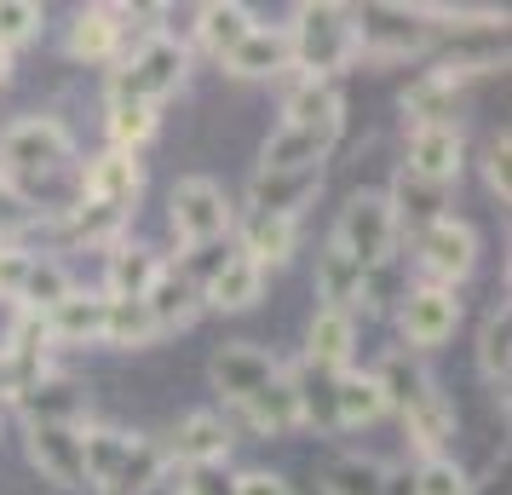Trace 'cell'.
<instances>
[{"label": "cell", "mask_w": 512, "mask_h": 495, "mask_svg": "<svg viewBox=\"0 0 512 495\" xmlns=\"http://www.w3.org/2000/svg\"><path fill=\"white\" fill-rule=\"evenodd\" d=\"M12 398L29 426H81V409H87V392L64 375H29Z\"/></svg>", "instance_id": "12"}, {"label": "cell", "mask_w": 512, "mask_h": 495, "mask_svg": "<svg viewBox=\"0 0 512 495\" xmlns=\"http://www.w3.org/2000/svg\"><path fill=\"white\" fill-rule=\"evenodd\" d=\"M133 495H179V467H167L156 484H144V490H133Z\"/></svg>", "instance_id": "49"}, {"label": "cell", "mask_w": 512, "mask_h": 495, "mask_svg": "<svg viewBox=\"0 0 512 495\" xmlns=\"http://www.w3.org/2000/svg\"><path fill=\"white\" fill-rule=\"evenodd\" d=\"M70 127L52 116H24L12 121L6 133H0V185H12V179H41V173H58V167L70 162Z\"/></svg>", "instance_id": "2"}, {"label": "cell", "mask_w": 512, "mask_h": 495, "mask_svg": "<svg viewBox=\"0 0 512 495\" xmlns=\"http://www.w3.org/2000/svg\"><path fill=\"white\" fill-rule=\"evenodd\" d=\"M472 265H478V236H472V225L438 213V219L420 231V271L432 277V288H455Z\"/></svg>", "instance_id": "7"}, {"label": "cell", "mask_w": 512, "mask_h": 495, "mask_svg": "<svg viewBox=\"0 0 512 495\" xmlns=\"http://www.w3.org/2000/svg\"><path fill=\"white\" fill-rule=\"evenodd\" d=\"M484 179H489V190L507 202L512 196V179H507V133L501 139H489V162H484Z\"/></svg>", "instance_id": "46"}, {"label": "cell", "mask_w": 512, "mask_h": 495, "mask_svg": "<svg viewBox=\"0 0 512 495\" xmlns=\"http://www.w3.org/2000/svg\"><path fill=\"white\" fill-rule=\"evenodd\" d=\"M70 288H75V283H70V271H64L58 260H35V265H29V277H24V294H18V306H24L29 317H47V311L58 306Z\"/></svg>", "instance_id": "36"}, {"label": "cell", "mask_w": 512, "mask_h": 495, "mask_svg": "<svg viewBox=\"0 0 512 495\" xmlns=\"http://www.w3.org/2000/svg\"><path fill=\"white\" fill-rule=\"evenodd\" d=\"M121 225H127V208H110V202H75V208H64V236L70 242H110L116 248Z\"/></svg>", "instance_id": "34"}, {"label": "cell", "mask_w": 512, "mask_h": 495, "mask_svg": "<svg viewBox=\"0 0 512 495\" xmlns=\"http://www.w3.org/2000/svg\"><path fill=\"white\" fill-rule=\"evenodd\" d=\"M300 242V219H277V213H254L248 219V236H242V254L265 271V265H282Z\"/></svg>", "instance_id": "30"}, {"label": "cell", "mask_w": 512, "mask_h": 495, "mask_svg": "<svg viewBox=\"0 0 512 495\" xmlns=\"http://www.w3.org/2000/svg\"><path fill=\"white\" fill-rule=\"evenodd\" d=\"M461 156H466V144H461V133H455V121H443V127H415V133H409V162H403V173L420 179V185L449 190L461 179Z\"/></svg>", "instance_id": "10"}, {"label": "cell", "mask_w": 512, "mask_h": 495, "mask_svg": "<svg viewBox=\"0 0 512 495\" xmlns=\"http://www.w3.org/2000/svg\"><path fill=\"white\" fill-rule=\"evenodd\" d=\"M156 133V104H133V98H110V139L116 150H139L144 139Z\"/></svg>", "instance_id": "39"}, {"label": "cell", "mask_w": 512, "mask_h": 495, "mask_svg": "<svg viewBox=\"0 0 512 495\" xmlns=\"http://www.w3.org/2000/svg\"><path fill=\"white\" fill-rule=\"evenodd\" d=\"M294 64V47H288V29H265L254 24L248 29V41L236 52H225V70L242 75V81H259V75H282Z\"/></svg>", "instance_id": "18"}, {"label": "cell", "mask_w": 512, "mask_h": 495, "mask_svg": "<svg viewBox=\"0 0 512 495\" xmlns=\"http://www.w3.org/2000/svg\"><path fill=\"white\" fill-rule=\"evenodd\" d=\"M340 127H300V121H282L277 133L259 150V173H294V167H323V156L334 150Z\"/></svg>", "instance_id": "13"}, {"label": "cell", "mask_w": 512, "mask_h": 495, "mask_svg": "<svg viewBox=\"0 0 512 495\" xmlns=\"http://www.w3.org/2000/svg\"><path fill=\"white\" fill-rule=\"evenodd\" d=\"M374 386H380L386 409H397V415L420 409V403L438 392V386H432V375H426L420 363H409V352H392V357H386V363L374 369Z\"/></svg>", "instance_id": "24"}, {"label": "cell", "mask_w": 512, "mask_h": 495, "mask_svg": "<svg viewBox=\"0 0 512 495\" xmlns=\"http://www.w3.org/2000/svg\"><path fill=\"white\" fill-rule=\"evenodd\" d=\"M248 29H254V12L236 6V0H213V6L196 12V35H202V47H208L213 58L236 52L242 41H248Z\"/></svg>", "instance_id": "28"}, {"label": "cell", "mask_w": 512, "mask_h": 495, "mask_svg": "<svg viewBox=\"0 0 512 495\" xmlns=\"http://www.w3.org/2000/svg\"><path fill=\"white\" fill-rule=\"evenodd\" d=\"M29 213H24V196L12 185H0V231H12V225H24Z\"/></svg>", "instance_id": "48"}, {"label": "cell", "mask_w": 512, "mask_h": 495, "mask_svg": "<svg viewBox=\"0 0 512 495\" xmlns=\"http://www.w3.org/2000/svg\"><path fill=\"white\" fill-rule=\"evenodd\" d=\"M29 265H35V254H29V248H18V242H0V300H18V294H24Z\"/></svg>", "instance_id": "44"}, {"label": "cell", "mask_w": 512, "mask_h": 495, "mask_svg": "<svg viewBox=\"0 0 512 495\" xmlns=\"http://www.w3.org/2000/svg\"><path fill=\"white\" fill-rule=\"evenodd\" d=\"M288 47H294V70L305 81H328L357 58V24H351L346 6H300L294 29H288Z\"/></svg>", "instance_id": "1"}, {"label": "cell", "mask_w": 512, "mask_h": 495, "mask_svg": "<svg viewBox=\"0 0 512 495\" xmlns=\"http://www.w3.org/2000/svg\"><path fill=\"white\" fill-rule=\"evenodd\" d=\"M403 426H409V438H415V444L426 449V461H432V455H438V444L455 432V409L443 403V392H432L420 409H409V415H403Z\"/></svg>", "instance_id": "38"}, {"label": "cell", "mask_w": 512, "mask_h": 495, "mask_svg": "<svg viewBox=\"0 0 512 495\" xmlns=\"http://www.w3.org/2000/svg\"><path fill=\"white\" fill-rule=\"evenodd\" d=\"M41 35V6H29V0H0V52L24 47Z\"/></svg>", "instance_id": "42"}, {"label": "cell", "mask_w": 512, "mask_h": 495, "mask_svg": "<svg viewBox=\"0 0 512 495\" xmlns=\"http://www.w3.org/2000/svg\"><path fill=\"white\" fill-rule=\"evenodd\" d=\"M455 323H461V300H455V288H409L403 294V311H397V329H403V340L415 346V352H432V346H443L449 334H455Z\"/></svg>", "instance_id": "8"}, {"label": "cell", "mask_w": 512, "mask_h": 495, "mask_svg": "<svg viewBox=\"0 0 512 495\" xmlns=\"http://www.w3.org/2000/svg\"><path fill=\"white\" fill-rule=\"evenodd\" d=\"M121 18H127V6H93V12H81L70 29V52L75 58H87V64H104V58H116L121 47Z\"/></svg>", "instance_id": "26"}, {"label": "cell", "mask_w": 512, "mask_h": 495, "mask_svg": "<svg viewBox=\"0 0 512 495\" xmlns=\"http://www.w3.org/2000/svg\"><path fill=\"white\" fill-rule=\"evenodd\" d=\"M323 190V167H294V173H254V213H277V219H300L311 208V196Z\"/></svg>", "instance_id": "15"}, {"label": "cell", "mask_w": 512, "mask_h": 495, "mask_svg": "<svg viewBox=\"0 0 512 495\" xmlns=\"http://www.w3.org/2000/svg\"><path fill=\"white\" fill-rule=\"evenodd\" d=\"M104 340L121 346V352H139V346H156L162 329H156V317H150L144 300H110V311H104Z\"/></svg>", "instance_id": "32"}, {"label": "cell", "mask_w": 512, "mask_h": 495, "mask_svg": "<svg viewBox=\"0 0 512 495\" xmlns=\"http://www.w3.org/2000/svg\"><path fill=\"white\" fill-rule=\"evenodd\" d=\"M179 495H236V490L219 467H190V472H179Z\"/></svg>", "instance_id": "45"}, {"label": "cell", "mask_w": 512, "mask_h": 495, "mask_svg": "<svg viewBox=\"0 0 512 495\" xmlns=\"http://www.w3.org/2000/svg\"><path fill=\"white\" fill-rule=\"evenodd\" d=\"M386 202H392L397 225L409 219V225H420V231H426V225L438 219V208H443V190L438 185H420V179H409V173H403V179H397V196H386Z\"/></svg>", "instance_id": "40"}, {"label": "cell", "mask_w": 512, "mask_h": 495, "mask_svg": "<svg viewBox=\"0 0 512 495\" xmlns=\"http://www.w3.org/2000/svg\"><path fill=\"white\" fill-rule=\"evenodd\" d=\"M415 495H466V472L455 467L449 455H432V461L415 472Z\"/></svg>", "instance_id": "43"}, {"label": "cell", "mask_w": 512, "mask_h": 495, "mask_svg": "<svg viewBox=\"0 0 512 495\" xmlns=\"http://www.w3.org/2000/svg\"><path fill=\"white\" fill-rule=\"evenodd\" d=\"M288 121H300V127H340V93H334V81H300L288 93Z\"/></svg>", "instance_id": "37"}, {"label": "cell", "mask_w": 512, "mask_h": 495, "mask_svg": "<svg viewBox=\"0 0 512 495\" xmlns=\"http://www.w3.org/2000/svg\"><path fill=\"white\" fill-rule=\"evenodd\" d=\"M190 70V52L167 35H150L110 81V98H133V104H162L167 93H179V81Z\"/></svg>", "instance_id": "4"}, {"label": "cell", "mask_w": 512, "mask_h": 495, "mask_svg": "<svg viewBox=\"0 0 512 495\" xmlns=\"http://www.w3.org/2000/svg\"><path fill=\"white\" fill-rule=\"evenodd\" d=\"M231 490L236 495H294L277 472H242V478H231Z\"/></svg>", "instance_id": "47"}, {"label": "cell", "mask_w": 512, "mask_h": 495, "mask_svg": "<svg viewBox=\"0 0 512 495\" xmlns=\"http://www.w3.org/2000/svg\"><path fill=\"white\" fill-rule=\"evenodd\" d=\"M455 98H461V70L443 64V70H426L403 93V110L415 116V127H443V121L455 116Z\"/></svg>", "instance_id": "22"}, {"label": "cell", "mask_w": 512, "mask_h": 495, "mask_svg": "<svg viewBox=\"0 0 512 495\" xmlns=\"http://www.w3.org/2000/svg\"><path fill=\"white\" fill-rule=\"evenodd\" d=\"M12 386H18V380H12V357L0 352V392H12Z\"/></svg>", "instance_id": "50"}, {"label": "cell", "mask_w": 512, "mask_h": 495, "mask_svg": "<svg viewBox=\"0 0 512 495\" xmlns=\"http://www.w3.org/2000/svg\"><path fill=\"white\" fill-rule=\"evenodd\" d=\"M231 202H225V190L213 185V179H179L173 185V236L185 242V248H208L219 236L231 231Z\"/></svg>", "instance_id": "5"}, {"label": "cell", "mask_w": 512, "mask_h": 495, "mask_svg": "<svg viewBox=\"0 0 512 495\" xmlns=\"http://www.w3.org/2000/svg\"><path fill=\"white\" fill-rule=\"evenodd\" d=\"M259 294H265V271H259L248 254H231V260L208 277V288H202V300L219 306V311H248Z\"/></svg>", "instance_id": "23"}, {"label": "cell", "mask_w": 512, "mask_h": 495, "mask_svg": "<svg viewBox=\"0 0 512 495\" xmlns=\"http://www.w3.org/2000/svg\"><path fill=\"white\" fill-rule=\"evenodd\" d=\"M357 346V317L346 311H317L311 334H305V363H317L328 375H346V357Z\"/></svg>", "instance_id": "20"}, {"label": "cell", "mask_w": 512, "mask_h": 495, "mask_svg": "<svg viewBox=\"0 0 512 495\" xmlns=\"http://www.w3.org/2000/svg\"><path fill=\"white\" fill-rule=\"evenodd\" d=\"M323 495H386V467L363 455H340L323 472Z\"/></svg>", "instance_id": "35"}, {"label": "cell", "mask_w": 512, "mask_h": 495, "mask_svg": "<svg viewBox=\"0 0 512 495\" xmlns=\"http://www.w3.org/2000/svg\"><path fill=\"white\" fill-rule=\"evenodd\" d=\"M156 277H162V260H156L150 248L116 242V248H110V294H104V300H144Z\"/></svg>", "instance_id": "29"}, {"label": "cell", "mask_w": 512, "mask_h": 495, "mask_svg": "<svg viewBox=\"0 0 512 495\" xmlns=\"http://www.w3.org/2000/svg\"><path fill=\"white\" fill-rule=\"evenodd\" d=\"M288 386H294V403H300V426L340 432V426H334V386H340V375H328V369H317V363H305L300 375H288Z\"/></svg>", "instance_id": "31"}, {"label": "cell", "mask_w": 512, "mask_h": 495, "mask_svg": "<svg viewBox=\"0 0 512 495\" xmlns=\"http://www.w3.org/2000/svg\"><path fill=\"white\" fill-rule=\"evenodd\" d=\"M363 283H369V271L351 254H340L334 242L317 254V300H323V311H346L351 317V311L363 306Z\"/></svg>", "instance_id": "19"}, {"label": "cell", "mask_w": 512, "mask_h": 495, "mask_svg": "<svg viewBox=\"0 0 512 495\" xmlns=\"http://www.w3.org/2000/svg\"><path fill=\"white\" fill-rule=\"evenodd\" d=\"M351 24H357V52H369V58H409L432 41V29H426V12H409V6H369V12H351Z\"/></svg>", "instance_id": "6"}, {"label": "cell", "mask_w": 512, "mask_h": 495, "mask_svg": "<svg viewBox=\"0 0 512 495\" xmlns=\"http://www.w3.org/2000/svg\"><path fill=\"white\" fill-rule=\"evenodd\" d=\"M104 311H110L104 294H81V288H70V294L41 317V329H47V340L87 346V340H104Z\"/></svg>", "instance_id": "17"}, {"label": "cell", "mask_w": 512, "mask_h": 495, "mask_svg": "<svg viewBox=\"0 0 512 495\" xmlns=\"http://www.w3.org/2000/svg\"><path fill=\"white\" fill-rule=\"evenodd\" d=\"M242 415H248V426L254 432H271V438H282V432H294L300 426V403H294V386H288V375H277L271 386H259L248 403H236Z\"/></svg>", "instance_id": "27"}, {"label": "cell", "mask_w": 512, "mask_h": 495, "mask_svg": "<svg viewBox=\"0 0 512 495\" xmlns=\"http://www.w3.org/2000/svg\"><path fill=\"white\" fill-rule=\"evenodd\" d=\"M29 461L58 490H87L81 467V426H29Z\"/></svg>", "instance_id": "11"}, {"label": "cell", "mask_w": 512, "mask_h": 495, "mask_svg": "<svg viewBox=\"0 0 512 495\" xmlns=\"http://www.w3.org/2000/svg\"><path fill=\"white\" fill-rule=\"evenodd\" d=\"M144 173H139V156L127 150H104L93 156V167L81 173V202H110V208H133Z\"/></svg>", "instance_id": "16"}, {"label": "cell", "mask_w": 512, "mask_h": 495, "mask_svg": "<svg viewBox=\"0 0 512 495\" xmlns=\"http://www.w3.org/2000/svg\"><path fill=\"white\" fill-rule=\"evenodd\" d=\"M213 386L225 392V403H248L259 392V386H271V380L282 375V363L265 346H248V340H236V346H219L208 363Z\"/></svg>", "instance_id": "9"}, {"label": "cell", "mask_w": 512, "mask_h": 495, "mask_svg": "<svg viewBox=\"0 0 512 495\" xmlns=\"http://www.w3.org/2000/svg\"><path fill=\"white\" fill-rule=\"evenodd\" d=\"M231 455V426L219 421L213 409H196V415H185L179 421V432H173V449H167V461L179 472L190 467H219Z\"/></svg>", "instance_id": "14"}, {"label": "cell", "mask_w": 512, "mask_h": 495, "mask_svg": "<svg viewBox=\"0 0 512 495\" xmlns=\"http://www.w3.org/2000/svg\"><path fill=\"white\" fill-rule=\"evenodd\" d=\"M392 242H397V213L380 190H357L346 208H340V225H334V248L351 254V260L374 271V265L392 260Z\"/></svg>", "instance_id": "3"}, {"label": "cell", "mask_w": 512, "mask_h": 495, "mask_svg": "<svg viewBox=\"0 0 512 495\" xmlns=\"http://www.w3.org/2000/svg\"><path fill=\"white\" fill-rule=\"evenodd\" d=\"M144 306H150V317H156V329H185V323H196V311H202V288L190 283L185 271H167L150 283V294H144Z\"/></svg>", "instance_id": "21"}, {"label": "cell", "mask_w": 512, "mask_h": 495, "mask_svg": "<svg viewBox=\"0 0 512 495\" xmlns=\"http://www.w3.org/2000/svg\"><path fill=\"white\" fill-rule=\"evenodd\" d=\"M127 449H133V432L81 426V467H87V484H93V490H110V484H116V472L127 467Z\"/></svg>", "instance_id": "25"}, {"label": "cell", "mask_w": 512, "mask_h": 495, "mask_svg": "<svg viewBox=\"0 0 512 495\" xmlns=\"http://www.w3.org/2000/svg\"><path fill=\"white\" fill-rule=\"evenodd\" d=\"M507 340H512V323H507V306H501V311H489L484 334H478V369L495 386H507Z\"/></svg>", "instance_id": "41"}, {"label": "cell", "mask_w": 512, "mask_h": 495, "mask_svg": "<svg viewBox=\"0 0 512 495\" xmlns=\"http://www.w3.org/2000/svg\"><path fill=\"white\" fill-rule=\"evenodd\" d=\"M6 75H12V52H0V81H6Z\"/></svg>", "instance_id": "51"}, {"label": "cell", "mask_w": 512, "mask_h": 495, "mask_svg": "<svg viewBox=\"0 0 512 495\" xmlns=\"http://www.w3.org/2000/svg\"><path fill=\"white\" fill-rule=\"evenodd\" d=\"M380 415H386V398H380L374 375H340V386H334V426L346 432V426H369Z\"/></svg>", "instance_id": "33"}]
</instances>
